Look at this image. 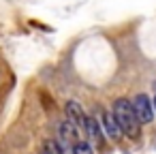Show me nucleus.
<instances>
[{
  "label": "nucleus",
  "instance_id": "1",
  "mask_svg": "<svg viewBox=\"0 0 156 154\" xmlns=\"http://www.w3.org/2000/svg\"><path fill=\"white\" fill-rule=\"evenodd\" d=\"M111 113H113V118H115V122H118L122 135H126V137H130V139H139L141 124H139V120H137V116H135V111H133V103H130V101L118 98V101L113 103V111H111Z\"/></svg>",
  "mask_w": 156,
  "mask_h": 154
},
{
  "label": "nucleus",
  "instance_id": "2",
  "mask_svg": "<svg viewBox=\"0 0 156 154\" xmlns=\"http://www.w3.org/2000/svg\"><path fill=\"white\" fill-rule=\"evenodd\" d=\"M133 111L139 120V124H150L152 118H154V107L150 103V98L145 94H137L135 101H133Z\"/></svg>",
  "mask_w": 156,
  "mask_h": 154
},
{
  "label": "nucleus",
  "instance_id": "3",
  "mask_svg": "<svg viewBox=\"0 0 156 154\" xmlns=\"http://www.w3.org/2000/svg\"><path fill=\"white\" fill-rule=\"evenodd\" d=\"M66 118H69L71 124H75L79 128H83V124H86V113L79 107V103H75V101H69L66 103Z\"/></svg>",
  "mask_w": 156,
  "mask_h": 154
},
{
  "label": "nucleus",
  "instance_id": "4",
  "mask_svg": "<svg viewBox=\"0 0 156 154\" xmlns=\"http://www.w3.org/2000/svg\"><path fill=\"white\" fill-rule=\"evenodd\" d=\"M77 141H79V139H77V126H75V124H71L69 120H66V122H62V124H60V143H64V145L73 148Z\"/></svg>",
  "mask_w": 156,
  "mask_h": 154
},
{
  "label": "nucleus",
  "instance_id": "5",
  "mask_svg": "<svg viewBox=\"0 0 156 154\" xmlns=\"http://www.w3.org/2000/svg\"><path fill=\"white\" fill-rule=\"evenodd\" d=\"M103 128H105V133H107L111 139H120V137H122V131H120V126H118L113 113H109V111L103 113Z\"/></svg>",
  "mask_w": 156,
  "mask_h": 154
},
{
  "label": "nucleus",
  "instance_id": "6",
  "mask_svg": "<svg viewBox=\"0 0 156 154\" xmlns=\"http://www.w3.org/2000/svg\"><path fill=\"white\" fill-rule=\"evenodd\" d=\"M83 128H86V133L90 135V139H92L96 145H103V133H101V126H98V122H96L94 118H88V116H86Z\"/></svg>",
  "mask_w": 156,
  "mask_h": 154
},
{
  "label": "nucleus",
  "instance_id": "7",
  "mask_svg": "<svg viewBox=\"0 0 156 154\" xmlns=\"http://www.w3.org/2000/svg\"><path fill=\"white\" fill-rule=\"evenodd\" d=\"M73 154H94V152H92V145L88 141H77L73 145Z\"/></svg>",
  "mask_w": 156,
  "mask_h": 154
},
{
  "label": "nucleus",
  "instance_id": "8",
  "mask_svg": "<svg viewBox=\"0 0 156 154\" xmlns=\"http://www.w3.org/2000/svg\"><path fill=\"white\" fill-rule=\"evenodd\" d=\"M152 107H154V109H156V96H154V103H152Z\"/></svg>",
  "mask_w": 156,
  "mask_h": 154
},
{
  "label": "nucleus",
  "instance_id": "9",
  "mask_svg": "<svg viewBox=\"0 0 156 154\" xmlns=\"http://www.w3.org/2000/svg\"><path fill=\"white\" fill-rule=\"evenodd\" d=\"M43 154H51V152H43Z\"/></svg>",
  "mask_w": 156,
  "mask_h": 154
}]
</instances>
